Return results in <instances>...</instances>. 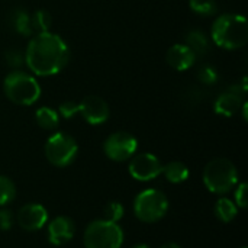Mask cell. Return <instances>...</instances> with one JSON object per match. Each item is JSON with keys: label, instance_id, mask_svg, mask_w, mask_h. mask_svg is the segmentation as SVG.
<instances>
[{"label": "cell", "instance_id": "d6986e66", "mask_svg": "<svg viewBox=\"0 0 248 248\" xmlns=\"http://www.w3.org/2000/svg\"><path fill=\"white\" fill-rule=\"evenodd\" d=\"M215 214L221 222L228 224L238 215V208L232 201H230L227 198H221V199H218V202L215 205Z\"/></svg>", "mask_w": 248, "mask_h": 248}, {"label": "cell", "instance_id": "484cf974", "mask_svg": "<svg viewBox=\"0 0 248 248\" xmlns=\"http://www.w3.org/2000/svg\"><path fill=\"white\" fill-rule=\"evenodd\" d=\"M235 205L240 209H246L248 205V186L247 183L238 185L235 190Z\"/></svg>", "mask_w": 248, "mask_h": 248}, {"label": "cell", "instance_id": "9a60e30c", "mask_svg": "<svg viewBox=\"0 0 248 248\" xmlns=\"http://www.w3.org/2000/svg\"><path fill=\"white\" fill-rule=\"evenodd\" d=\"M186 45L195 52L196 58L206 55L209 48H211L209 46V39H208L206 33L203 31H199V29H193V31L187 32V35H186Z\"/></svg>", "mask_w": 248, "mask_h": 248}, {"label": "cell", "instance_id": "d4e9b609", "mask_svg": "<svg viewBox=\"0 0 248 248\" xmlns=\"http://www.w3.org/2000/svg\"><path fill=\"white\" fill-rule=\"evenodd\" d=\"M77 113H78V103H76L73 100L62 102L58 108V115H61L65 119H71Z\"/></svg>", "mask_w": 248, "mask_h": 248}, {"label": "cell", "instance_id": "44dd1931", "mask_svg": "<svg viewBox=\"0 0 248 248\" xmlns=\"http://www.w3.org/2000/svg\"><path fill=\"white\" fill-rule=\"evenodd\" d=\"M15 196H16L15 183L6 176H0V206H6L12 203Z\"/></svg>", "mask_w": 248, "mask_h": 248}, {"label": "cell", "instance_id": "52a82bcc", "mask_svg": "<svg viewBox=\"0 0 248 248\" xmlns=\"http://www.w3.org/2000/svg\"><path fill=\"white\" fill-rule=\"evenodd\" d=\"M44 153L52 166L64 169L76 160L78 145L77 141L67 132H55L46 140Z\"/></svg>", "mask_w": 248, "mask_h": 248}, {"label": "cell", "instance_id": "ba28073f", "mask_svg": "<svg viewBox=\"0 0 248 248\" xmlns=\"http://www.w3.org/2000/svg\"><path fill=\"white\" fill-rule=\"evenodd\" d=\"M138 148V141L134 135L125 131H118L109 135L103 144L106 157L112 161H126L134 157Z\"/></svg>", "mask_w": 248, "mask_h": 248}, {"label": "cell", "instance_id": "7402d4cb", "mask_svg": "<svg viewBox=\"0 0 248 248\" xmlns=\"http://www.w3.org/2000/svg\"><path fill=\"white\" fill-rule=\"evenodd\" d=\"M189 6L199 16H212L218 10V4L215 0H190Z\"/></svg>", "mask_w": 248, "mask_h": 248}, {"label": "cell", "instance_id": "5b68a950", "mask_svg": "<svg viewBox=\"0 0 248 248\" xmlns=\"http://www.w3.org/2000/svg\"><path fill=\"white\" fill-rule=\"evenodd\" d=\"M169 211L167 196L157 189H147L137 195L134 201L135 217L145 224L158 222Z\"/></svg>", "mask_w": 248, "mask_h": 248}, {"label": "cell", "instance_id": "ac0fdd59", "mask_svg": "<svg viewBox=\"0 0 248 248\" xmlns=\"http://www.w3.org/2000/svg\"><path fill=\"white\" fill-rule=\"evenodd\" d=\"M35 119H36V124L42 128V129H46V131H52L58 126L60 124V115L55 109H51V108H39L36 112H35Z\"/></svg>", "mask_w": 248, "mask_h": 248}, {"label": "cell", "instance_id": "cb8c5ba5", "mask_svg": "<svg viewBox=\"0 0 248 248\" xmlns=\"http://www.w3.org/2000/svg\"><path fill=\"white\" fill-rule=\"evenodd\" d=\"M124 214H125V209L119 202H110L103 209L105 219L110 221V222H116V224H118V221H121L124 218Z\"/></svg>", "mask_w": 248, "mask_h": 248}, {"label": "cell", "instance_id": "30bf717a", "mask_svg": "<svg viewBox=\"0 0 248 248\" xmlns=\"http://www.w3.org/2000/svg\"><path fill=\"white\" fill-rule=\"evenodd\" d=\"M129 174L138 182H150L157 179L163 173V164L151 153H142L129 161Z\"/></svg>", "mask_w": 248, "mask_h": 248}, {"label": "cell", "instance_id": "5bb4252c", "mask_svg": "<svg viewBox=\"0 0 248 248\" xmlns=\"http://www.w3.org/2000/svg\"><path fill=\"white\" fill-rule=\"evenodd\" d=\"M74 235V222L68 217H57L48 225V240L54 246L67 244Z\"/></svg>", "mask_w": 248, "mask_h": 248}, {"label": "cell", "instance_id": "8fae6325", "mask_svg": "<svg viewBox=\"0 0 248 248\" xmlns=\"http://www.w3.org/2000/svg\"><path fill=\"white\" fill-rule=\"evenodd\" d=\"M78 113L90 125H102L109 119L110 109L102 97L89 94L78 103Z\"/></svg>", "mask_w": 248, "mask_h": 248}, {"label": "cell", "instance_id": "603a6c76", "mask_svg": "<svg viewBox=\"0 0 248 248\" xmlns=\"http://www.w3.org/2000/svg\"><path fill=\"white\" fill-rule=\"evenodd\" d=\"M198 80L202 83V84H206V86H212L215 83H218L219 80V74L217 71L215 67L212 65H203L198 70V74H196Z\"/></svg>", "mask_w": 248, "mask_h": 248}, {"label": "cell", "instance_id": "9c48e42d", "mask_svg": "<svg viewBox=\"0 0 248 248\" xmlns=\"http://www.w3.org/2000/svg\"><path fill=\"white\" fill-rule=\"evenodd\" d=\"M247 93V78L243 80L241 84H232L230 86L224 93H221L214 105L215 113L231 118L234 116L244 103V94Z\"/></svg>", "mask_w": 248, "mask_h": 248}, {"label": "cell", "instance_id": "1f68e13d", "mask_svg": "<svg viewBox=\"0 0 248 248\" xmlns=\"http://www.w3.org/2000/svg\"><path fill=\"white\" fill-rule=\"evenodd\" d=\"M243 248H247V247H243Z\"/></svg>", "mask_w": 248, "mask_h": 248}, {"label": "cell", "instance_id": "8992f818", "mask_svg": "<svg viewBox=\"0 0 248 248\" xmlns=\"http://www.w3.org/2000/svg\"><path fill=\"white\" fill-rule=\"evenodd\" d=\"M124 244V231L116 222L106 219L93 221L84 231L86 248H121Z\"/></svg>", "mask_w": 248, "mask_h": 248}, {"label": "cell", "instance_id": "f546056e", "mask_svg": "<svg viewBox=\"0 0 248 248\" xmlns=\"http://www.w3.org/2000/svg\"><path fill=\"white\" fill-rule=\"evenodd\" d=\"M161 248H182L179 244H176V243H167V244H164V246H161Z\"/></svg>", "mask_w": 248, "mask_h": 248}, {"label": "cell", "instance_id": "f1b7e54d", "mask_svg": "<svg viewBox=\"0 0 248 248\" xmlns=\"http://www.w3.org/2000/svg\"><path fill=\"white\" fill-rule=\"evenodd\" d=\"M241 108H243V118H244V121H247V119H248V116H247L248 103H247V102H244V103H243V106H241Z\"/></svg>", "mask_w": 248, "mask_h": 248}, {"label": "cell", "instance_id": "83f0119b", "mask_svg": "<svg viewBox=\"0 0 248 248\" xmlns=\"http://www.w3.org/2000/svg\"><path fill=\"white\" fill-rule=\"evenodd\" d=\"M13 221H15V218H13L12 211H9L6 208L0 209V231H9L13 225Z\"/></svg>", "mask_w": 248, "mask_h": 248}, {"label": "cell", "instance_id": "7c38bea8", "mask_svg": "<svg viewBox=\"0 0 248 248\" xmlns=\"http://www.w3.org/2000/svg\"><path fill=\"white\" fill-rule=\"evenodd\" d=\"M17 224L25 231H38L48 222V212L39 203H29L17 212Z\"/></svg>", "mask_w": 248, "mask_h": 248}, {"label": "cell", "instance_id": "2e32d148", "mask_svg": "<svg viewBox=\"0 0 248 248\" xmlns=\"http://www.w3.org/2000/svg\"><path fill=\"white\" fill-rule=\"evenodd\" d=\"M164 177L174 185L183 183L187 180L189 177V169L186 164H183L182 161H170L169 164L163 166V173Z\"/></svg>", "mask_w": 248, "mask_h": 248}, {"label": "cell", "instance_id": "4dcf8cb0", "mask_svg": "<svg viewBox=\"0 0 248 248\" xmlns=\"http://www.w3.org/2000/svg\"><path fill=\"white\" fill-rule=\"evenodd\" d=\"M132 248H151L150 246H147V244H137V246H134Z\"/></svg>", "mask_w": 248, "mask_h": 248}, {"label": "cell", "instance_id": "277c9868", "mask_svg": "<svg viewBox=\"0 0 248 248\" xmlns=\"http://www.w3.org/2000/svg\"><path fill=\"white\" fill-rule=\"evenodd\" d=\"M203 183L215 195H227L238 183V170L227 158L209 161L203 170Z\"/></svg>", "mask_w": 248, "mask_h": 248}, {"label": "cell", "instance_id": "e0dca14e", "mask_svg": "<svg viewBox=\"0 0 248 248\" xmlns=\"http://www.w3.org/2000/svg\"><path fill=\"white\" fill-rule=\"evenodd\" d=\"M10 23L16 32H19L23 36H31L33 35V28H32V20L31 15L26 10H15L10 17Z\"/></svg>", "mask_w": 248, "mask_h": 248}, {"label": "cell", "instance_id": "4316f807", "mask_svg": "<svg viewBox=\"0 0 248 248\" xmlns=\"http://www.w3.org/2000/svg\"><path fill=\"white\" fill-rule=\"evenodd\" d=\"M4 57H6V62L12 68H19L25 62V55H22V52L20 51H16V49L7 51Z\"/></svg>", "mask_w": 248, "mask_h": 248}, {"label": "cell", "instance_id": "3957f363", "mask_svg": "<svg viewBox=\"0 0 248 248\" xmlns=\"http://www.w3.org/2000/svg\"><path fill=\"white\" fill-rule=\"evenodd\" d=\"M6 97L20 106H31L41 97V86L36 78L22 70L10 71L3 81Z\"/></svg>", "mask_w": 248, "mask_h": 248}, {"label": "cell", "instance_id": "7a4b0ae2", "mask_svg": "<svg viewBox=\"0 0 248 248\" xmlns=\"http://www.w3.org/2000/svg\"><path fill=\"white\" fill-rule=\"evenodd\" d=\"M214 42L228 51L243 48L248 41V22L243 15L225 13L215 19L212 25Z\"/></svg>", "mask_w": 248, "mask_h": 248}, {"label": "cell", "instance_id": "6da1fadb", "mask_svg": "<svg viewBox=\"0 0 248 248\" xmlns=\"http://www.w3.org/2000/svg\"><path fill=\"white\" fill-rule=\"evenodd\" d=\"M70 60L67 42L57 33L38 32L32 36L25 52L28 68L39 77H49L65 68Z\"/></svg>", "mask_w": 248, "mask_h": 248}, {"label": "cell", "instance_id": "4fadbf2b", "mask_svg": "<svg viewBox=\"0 0 248 248\" xmlns=\"http://www.w3.org/2000/svg\"><path fill=\"white\" fill-rule=\"evenodd\" d=\"M166 61L171 68L177 71H186L195 65L196 55L186 44H174L169 48Z\"/></svg>", "mask_w": 248, "mask_h": 248}, {"label": "cell", "instance_id": "ffe728a7", "mask_svg": "<svg viewBox=\"0 0 248 248\" xmlns=\"http://www.w3.org/2000/svg\"><path fill=\"white\" fill-rule=\"evenodd\" d=\"M31 20H32V28L33 32H48L51 25H52V16L49 15V12L41 9L36 10L33 15H31Z\"/></svg>", "mask_w": 248, "mask_h": 248}]
</instances>
